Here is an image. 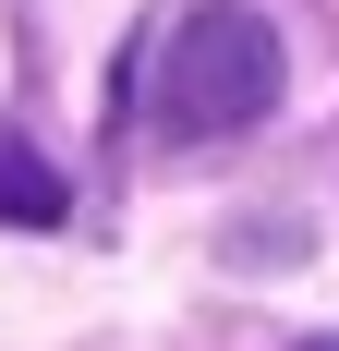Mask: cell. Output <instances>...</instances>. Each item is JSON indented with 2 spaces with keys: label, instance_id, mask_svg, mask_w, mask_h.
<instances>
[{
  "label": "cell",
  "instance_id": "cell-1",
  "mask_svg": "<svg viewBox=\"0 0 339 351\" xmlns=\"http://www.w3.org/2000/svg\"><path fill=\"white\" fill-rule=\"evenodd\" d=\"M109 97L134 109L158 145L255 134L279 109V36H267V12H242V0H170L158 25L134 36V61H121Z\"/></svg>",
  "mask_w": 339,
  "mask_h": 351
},
{
  "label": "cell",
  "instance_id": "cell-2",
  "mask_svg": "<svg viewBox=\"0 0 339 351\" xmlns=\"http://www.w3.org/2000/svg\"><path fill=\"white\" fill-rule=\"evenodd\" d=\"M61 218H73V182L0 121V230H61Z\"/></svg>",
  "mask_w": 339,
  "mask_h": 351
},
{
  "label": "cell",
  "instance_id": "cell-3",
  "mask_svg": "<svg viewBox=\"0 0 339 351\" xmlns=\"http://www.w3.org/2000/svg\"><path fill=\"white\" fill-rule=\"evenodd\" d=\"M303 351H339V339H303Z\"/></svg>",
  "mask_w": 339,
  "mask_h": 351
}]
</instances>
